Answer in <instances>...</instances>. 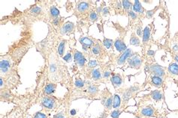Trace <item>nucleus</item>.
Instances as JSON below:
<instances>
[{
    "label": "nucleus",
    "mask_w": 178,
    "mask_h": 118,
    "mask_svg": "<svg viewBox=\"0 0 178 118\" xmlns=\"http://www.w3.org/2000/svg\"><path fill=\"white\" fill-rule=\"evenodd\" d=\"M34 118H48L47 115L42 112H37L35 114Z\"/></svg>",
    "instance_id": "38"
},
{
    "label": "nucleus",
    "mask_w": 178,
    "mask_h": 118,
    "mask_svg": "<svg viewBox=\"0 0 178 118\" xmlns=\"http://www.w3.org/2000/svg\"><path fill=\"white\" fill-rule=\"evenodd\" d=\"M140 114L144 117H154L155 114V110L151 106V105H149V106H147L144 109H141L140 111Z\"/></svg>",
    "instance_id": "14"
},
{
    "label": "nucleus",
    "mask_w": 178,
    "mask_h": 118,
    "mask_svg": "<svg viewBox=\"0 0 178 118\" xmlns=\"http://www.w3.org/2000/svg\"><path fill=\"white\" fill-rule=\"evenodd\" d=\"M113 101H114V96L112 95L108 96V97L107 98L104 103L103 104L104 108H105L107 110H110V109H112V107H113Z\"/></svg>",
    "instance_id": "27"
},
{
    "label": "nucleus",
    "mask_w": 178,
    "mask_h": 118,
    "mask_svg": "<svg viewBox=\"0 0 178 118\" xmlns=\"http://www.w3.org/2000/svg\"><path fill=\"white\" fill-rule=\"evenodd\" d=\"M153 28V23H151V24L147 26L144 29L142 36V43L144 46H147L151 40V34Z\"/></svg>",
    "instance_id": "5"
},
{
    "label": "nucleus",
    "mask_w": 178,
    "mask_h": 118,
    "mask_svg": "<svg viewBox=\"0 0 178 118\" xmlns=\"http://www.w3.org/2000/svg\"><path fill=\"white\" fill-rule=\"evenodd\" d=\"M67 40L65 39H63L59 42L58 47H57V53L59 55V57H62L63 58L64 56L65 53V45H66Z\"/></svg>",
    "instance_id": "18"
},
{
    "label": "nucleus",
    "mask_w": 178,
    "mask_h": 118,
    "mask_svg": "<svg viewBox=\"0 0 178 118\" xmlns=\"http://www.w3.org/2000/svg\"><path fill=\"white\" fill-rule=\"evenodd\" d=\"M120 114H121V111L119 110V109H115L114 111H112L111 114H110V116H111L112 118H118Z\"/></svg>",
    "instance_id": "37"
},
{
    "label": "nucleus",
    "mask_w": 178,
    "mask_h": 118,
    "mask_svg": "<svg viewBox=\"0 0 178 118\" xmlns=\"http://www.w3.org/2000/svg\"><path fill=\"white\" fill-rule=\"evenodd\" d=\"M74 86H75V88H78V89H82L85 86V82H84V81L81 78L76 77L75 80H74Z\"/></svg>",
    "instance_id": "31"
},
{
    "label": "nucleus",
    "mask_w": 178,
    "mask_h": 118,
    "mask_svg": "<svg viewBox=\"0 0 178 118\" xmlns=\"http://www.w3.org/2000/svg\"><path fill=\"white\" fill-rule=\"evenodd\" d=\"M97 66H98V62H97L96 60H95V59H90V60L89 61V62H88V64H87V67L88 69H95V67H96Z\"/></svg>",
    "instance_id": "35"
},
{
    "label": "nucleus",
    "mask_w": 178,
    "mask_h": 118,
    "mask_svg": "<svg viewBox=\"0 0 178 118\" xmlns=\"http://www.w3.org/2000/svg\"><path fill=\"white\" fill-rule=\"evenodd\" d=\"M147 55H149V56H152V57H153L154 55H155V51H153V50H148L147 51Z\"/></svg>",
    "instance_id": "41"
},
{
    "label": "nucleus",
    "mask_w": 178,
    "mask_h": 118,
    "mask_svg": "<svg viewBox=\"0 0 178 118\" xmlns=\"http://www.w3.org/2000/svg\"><path fill=\"white\" fill-rule=\"evenodd\" d=\"M76 114H77V110H76V109H72V110L70 111V114L72 115V116L75 115Z\"/></svg>",
    "instance_id": "43"
},
{
    "label": "nucleus",
    "mask_w": 178,
    "mask_h": 118,
    "mask_svg": "<svg viewBox=\"0 0 178 118\" xmlns=\"http://www.w3.org/2000/svg\"><path fill=\"white\" fill-rule=\"evenodd\" d=\"M127 16L129 17V23H131V25L134 24V23H135L137 21V20L139 18L138 15L137 13H135V12L133 11H130L128 12Z\"/></svg>",
    "instance_id": "28"
},
{
    "label": "nucleus",
    "mask_w": 178,
    "mask_h": 118,
    "mask_svg": "<svg viewBox=\"0 0 178 118\" xmlns=\"http://www.w3.org/2000/svg\"><path fill=\"white\" fill-rule=\"evenodd\" d=\"M89 74H90V78L93 80L99 81L102 79V73L99 69H90Z\"/></svg>",
    "instance_id": "19"
},
{
    "label": "nucleus",
    "mask_w": 178,
    "mask_h": 118,
    "mask_svg": "<svg viewBox=\"0 0 178 118\" xmlns=\"http://www.w3.org/2000/svg\"><path fill=\"white\" fill-rule=\"evenodd\" d=\"M102 52H104L103 47L101 45V43L98 40H95V44L93 45V48L91 49L89 55H91L92 56H98L102 54Z\"/></svg>",
    "instance_id": "10"
},
{
    "label": "nucleus",
    "mask_w": 178,
    "mask_h": 118,
    "mask_svg": "<svg viewBox=\"0 0 178 118\" xmlns=\"http://www.w3.org/2000/svg\"><path fill=\"white\" fill-rule=\"evenodd\" d=\"M87 92L89 96H95L99 93V86L95 84H90L87 87Z\"/></svg>",
    "instance_id": "21"
},
{
    "label": "nucleus",
    "mask_w": 178,
    "mask_h": 118,
    "mask_svg": "<svg viewBox=\"0 0 178 118\" xmlns=\"http://www.w3.org/2000/svg\"><path fill=\"white\" fill-rule=\"evenodd\" d=\"M79 42L82 45L84 54H86V53L89 54L93 45L95 44V40L90 37H80L79 39Z\"/></svg>",
    "instance_id": "3"
},
{
    "label": "nucleus",
    "mask_w": 178,
    "mask_h": 118,
    "mask_svg": "<svg viewBox=\"0 0 178 118\" xmlns=\"http://www.w3.org/2000/svg\"><path fill=\"white\" fill-rule=\"evenodd\" d=\"M112 3H113V8H114L116 14L124 15V11H123V5H122L121 1H113Z\"/></svg>",
    "instance_id": "16"
},
{
    "label": "nucleus",
    "mask_w": 178,
    "mask_h": 118,
    "mask_svg": "<svg viewBox=\"0 0 178 118\" xmlns=\"http://www.w3.org/2000/svg\"><path fill=\"white\" fill-rule=\"evenodd\" d=\"M88 20L92 22V23H94V22H96L98 18H99V13L97 12L96 10H92L91 11L89 12V14H88Z\"/></svg>",
    "instance_id": "24"
},
{
    "label": "nucleus",
    "mask_w": 178,
    "mask_h": 118,
    "mask_svg": "<svg viewBox=\"0 0 178 118\" xmlns=\"http://www.w3.org/2000/svg\"><path fill=\"white\" fill-rule=\"evenodd\" d=\"M174 60L176 61L178 63V55H174Z\"/></svg>",
    "instance_id": "45"
},
{
    "label": "nucleus",
    "mask_w": 178,
    "mask_h": 118,
    "mask_svg": "<svg viewBox=\"0 0 178 118\" xmlns=\"http://www.w3.org/2000/svg\"><path fill=\"white\" fill-rule=\"evenodd\" d=\"M72 57H73V53H72V50L71 49V50L68 51L67 54L63 57V61H65L67 63H69L72 61Z\"/></svg>",
    "instance_id": "33"
},
{
    "label": "nucleus",
    "mask_w": 178,
    "mask_h": 118,
    "mask_svg": "<svg viewBox=\"0 0 178 118\" xmlns=\"http://www.w3.org/2000/svg\"><path fill=\"white\" fill-rule=\"evenodd\" d=\"M147 71L153 73L154 76H159L161 77V78L165 75V68L157 64H152V65H150V67H148Z\"/></svg>",
    "instance_id": "6"
},
{
    "label": "nucleus",
    "mask_w": 178,
    "mask_h": 118,
    "mask_svg": "<svg viewBox=\"0 0 178 118\" xmlns=\"http://www.w3.org/2000/svg\"><path fill=\"white\" fill-rule=\"evenodd\" d=\"M122 5H123V11H124V14L127 15L128 12L130 11L131 8H132L133 4L132 3V2H129V1H122Z\"/></svg>",
    "instance_id": "25"
},
{
    "label": "nucleus",
    "mask_w": 178,
    "mask_h": 118,
    "mask_svg": "<svg viewBox=\"0 0 178 118\" xmlns=\"http://www.w3.org/2000/svg\"><path fill=\"white\" fill-rule=\"evenodd\" d=\"M151 84L156 88H160L162 86L163 80L161 77L153 76H151Z\"/></svg>",
    "instance_id": "20"
},
{
    "label": "nucleus",
    "mask_w": 178,
    "mask_h": 118,
    "mask_svg": "<svg viewBox=\"0 0 178 118\" xmlns=\"http://www.w3.org/2000/svg\"><path fill=\"white\" fill-rule=\"evenodd\" d=\"M72 53H73V58L74 59L75 64L79 67L80 69L84 70L86 67V63H87V58H86L85 54L82 52H80L78 49H72Z\"/></svg>",
    "instance_id": "2"
},
{
    "label": "nucleus",
    "mask_w": 178,
    "mask_h": 118,
    "mask_svg": "<svg viewBox=\"0 0 178 118\" xmlns=\"http://www.w3.org/2000/svg\"><path fill=\"white\" fill-rule=\"evenodd\" d=\"M110 81H111L112 84L114 85V87L115 88L120 86L122 84V83H123V79H122L121 76L119 75V74H118V73H116V74L113 73V74H112L111 79H110Z\"/></svg>",
    "instance_id": "15"
},
{
    "label": "nucleus",
    "mask_w": 178,
    "mask_h": 118,
    "mask_svg": "<svg viewBox=\"0 0 178 118\" xmlns=\"http://www.w3.org/2000/svg\"><path fill=\"white\" fill-rule=\"evenodd\" d=\"M109 13H110V8H108V7L103 8V9L102 10V15L104 16V17L108 16V14H109Z\"/></svg>",
    "instance_id": "39"
},
{
    "label": "nucleus",
    "mask_w": 178,
    "mask_h": 118,
    "mask_svg": "<svg viewBox=\"0 0 178 118\" xmlns=\"http://www.w3.org/2000/svg\"><path fill=\"white\" fill-rule=\"evenodd\" d=\"M152 99L155 100V101H160L162 99V92L159 90H155L152 92L151 94Z\"/></svg>",
    "instance_id": "30"
},
{
    "label": "nucleus",
    "mask_w": 178,
    "mask_h": 118,
    "mask_svg": "<svg viewBox=\"0 0 178 118\" xmlns=\"http://www.w3.org/2000/svg\"><path fill=\"white\" fill-rule=\"evenodd\" d=\"M48 17H49L50 20H52L53 19H56L57 17H60V12H59V10L56 7L55 5L50 6L49 9H48Z\"/></svg>",
    "instance_id": "12"
},
{
    "label": "nucleus",
    "mask_w": 178,
    "mask_h": 118,
    "mask_svg": "<svg viewBox=\"0 0 178 118\" xmlns=\"http://www.w3.org/2000/svg\"><path fill=\"white\" fill-rule=\"evenodd\" d=\"M134 53L131 49H127L125 52H123L119 57H118L117 60V63L118 65H123L125 64V61H128V59L134 55Z\"/></svg>",
    "instance_id": "7"
},
{
    "label": "nucleus",
    "mask_w": 178,
    "mask_h": 118,
    "mask_svg": "<svg viewBox=\"0 0 178 118\" xmlns=\"http://www.w3.org/2000/svg\"><path fill=\"white\" fill-rule=\"evenodd\" d=\"M74 28H75L74 23L70 21H67L63 23V26L58 29V32L61 36L69 35L74 32Z\"/></svg>",
    "instance_id": "4"
},
{
    "label": "nucleus",
    "mask_w": 178,
    "mask_h": 118,
    "mask_svg": "<svg viewBox=\"0 0 178 118\" xmlns=\"http://www.w3.org/2000/svg\"><path fill=\"white\" fill-rule=\"evenodd\" d=\"M53 118H67V117L66 115H65V114H63V113L60 112L56 114Z\"/></svg>",
    "instance_id": "40"
},
{
    "label": "nucleus",
    "mask_w": 178,
    "mask_h": 118,
    "mask_svg": "<svg viewBox=\"0 0 178 118\" xmlns=\"http://www.w3.org/2000/svg\"><path fill=\"white\" fill-rule=\"evenodd\" d=\"M158 8H159V7H155V9L150 10V11H147L146 12V17H147V18H148V19H151Z\"/></svg>",
    "instance_id": "36"
},
{
    "label": "nucleus",
    "mask_w": 178,
    "mask_h": 118,
    "mask_svg": "<svg viewBox=\"0 0 178 118\" xmlns=\"http://www.w3.org/2000/svg\"><path fill=\"white\" fill-rule=\"evenodd\" d=\"M129 44L132 46H136L139 47L140 45V40L135 32H132L131 34L130 40H129Z\"/></svg>",
    "instance_id": "23"
},
{
    "label": "nucleus",
    "mask_w": 178,
    "mask_h": 118,
    "mask_svg": "<svg viewBox=\"0 0 178 118\" xmlns=\"http://www.w3.org/2000/svg\"><path fill=\"white\" fill-rule=\"evenodd\" d=\"M92 4L89 1H77L74 8V15L79 17L88 16L92 11Z\"/></svg>",
    "instance_id": "1"
},
{
    "label": "nucleus",
    "mask_w": 178,
    "mask_h": 118,
    "mask_svg": "<svg viewBox=\"0 0 178 118\" xmlns=\"http://www.w3.org/2000/svg\"><path fill=\"white\" fill-rule=\"evenodd\" d=\"M42 105L46 109H53L56 105V100L50 96H44L42 99Z\"/></svg>",
    "instance_id": "8"
},
{
    "label": "nucleus",
    "mask_w": 178,
    "mask_h": 118,
    "mask_svg": "<svg viewBox=\"0 0 178 118\" xmlns=\"http://www.w3.org/2000/svg\"><path fill=\"white\" fill-rule=\"evenodd\" d=\"M169 73L174 76H178V64L177 63H171L169 64L168 68Z\"/></svg>",
    "instance_id": "26"
},
{
    "label": "nucleus",
    "mask_w": 178,
    "mask_h": 118,
    "mask_svg": "<svg viewBox=\"0 0 178 118\" xmlns=\"http://www.w3.org/2000/svg\"><path fill=\"white\" fill-rule=\"evenodd\" d=\"M128 63L131 68L138 69L142 64V59L138 55H134L132 58L128 59Z\"/></svg>",
    "instance_id": "9"
},
{
    "label": "nucleus",
    "mask_w": 178,
    "mask_h": 118,
    "mask_svg": "<svg viewBox=\"0 0 178 118\" xmlns=\"http://www.w3.org/2000/svg\"><path fill=\"white\" fill-rule=\"evenodd\" d=\"M57 84L53 82H49L47 85H46L44 93L45 94V96H50L53 94L55 92L56 89H57Z\"/></svg>",
    "instance_id": "17"
},
{
    "label": "nucleus",
    "mask_w": 178,
    "mask_h": 118,
    "mask_svg": "<svg viewBox=\"0 0 178 118\" xmlns=\"http://www.w3.org/2000/svg\"><path fill=\"white\" fill-rule=\"evenodd\" d=\"M135 27V32H136V34L138 35V38H142L144 30L142 29V23H141V20H139L138 23H136Z\"/></svg>",
    "instance_id": "29"
},
{
    "label": "nucleus",
    "mask_w": 178,
    "mask_h": 118,
    "mask_svg": "<svg viewBox=\"0 0 178 118\" xmlns=\"http://www.w3.org/2000/svg\"><path fill=\"white\" fill-rule=\"evenodd\" d=\"M114 47H115L116 49L119 52V53H122L125 52L127 49L126 45H125V42L123 38H117L115 41H114Z\"/></svg>",
    "instance_id": "11"
},
{
    "label": "nucleus",
    "mask_w": 178,
    "mask_h": 118,
    "mask_svg": "<svg viewBox=\"0 0 178 118\" xmlns=\"http://www.w3.org/2000/svg\"><path fill=\"white\" fill-rule=\"evenodd\" d=\"M121 105V99L118 94H115L114 96V101H113V108L115 109H119Z\"/></svg>",
    "instance_id": "32"
},
{
    "label": "nucleus",
    "mask_w": 178,
    "mask_h": 118,
    "mask_svg": "<svg viewBox=\"0 0 178 118\" xmlns=\"http://www.w3.org/2000/svg\"><path fill=\"white\" fill-rule=\"evenodd\" d=\"M135 118H142V117H138V116H136L135 117Z\"/></svg>",
    "instance_id": "46"
},
{
    "label": "nucleus",
    "mask_w": 178,
    "mask_h": 118,
    "mask_svg": "<svg viewBox=\"0 0 178 118\" xmlns=\"http://www.w3.org/2000/svg\"><path fill=\"white\" fill-rule=\"evenodd\" d=\"M133 11L135 12L137 14H140V15H142L144 13H146V10L144 9V8L142 6L141 3L140 2V1L138 0H136L134 2V4H133Z\"/></svg>",
    "instance_id": "13"
},
{
    "label": "nucleus",
    "mask_w": 178,
    "mask_h": 118,
    "mask_svg": "<svg viewBox=\"0 0 178 118\" xmlns=\"http://www.w3.org/2000/svg\"><path fill=\"white\" fill-rule=\"evenodd\" d=\"M110 76V73L109 71H106L104 72V76H103V77H104V79H108L109 77Z\"/></svg>",
    "instance_id": "42"
},
{
    "label": "nucleus",
    "mask_w": 178,
    "mask_h": 118,
    "mask_svg": "<svg viewBox=\"0 0 178 118\" xmlns=\"http://www.w3.org/2000/svg\"><path fill=\"white\" fill-rule=\"evenodd\" d=\"M173 50L174 52H178V45H175L173 47Z\"/></svg>",
    "instance_id": "44"
},
{
    "label": "nucleus",
    "mask_w": 178,
    "mask_h": 118,
    "mask_svg": "<svg viewBox=\"0 0 178 118\" xmlns=\"http://www.w3.org/2000/svg\"><path fill=\"white\" fill-rule=\"evenodd\" d=\"M114 43V41L113 40L111 39H108V38H104V40H103V46H104L106 49H110V47H112Z\"/></svg>",
    "instance_id": "34"
},
{
    "label": "nucleus",
    "mask_w": 178,
    "mask_h": 118,
    "mask_svg": "<svg viewBox=\"0 0 178 118\" xmlns=\"http://www.w3.org/2000/svg\"><path fill=\"white\" fill-rule=\"evenodd\" d=\"M65 20V19L63 18V17H57V18H56V19H53L51 21V24L52 26H53L54 28H56V29H59V28H60L63 25V23H64V22L63 21Z\"/></svg>",
    "instance_id": "22"
}]
</instances>
